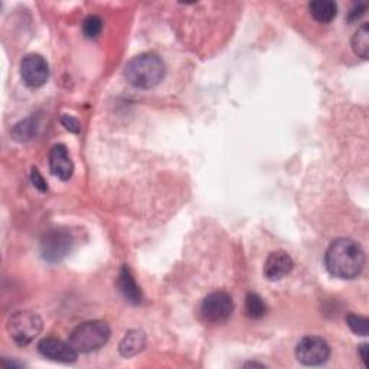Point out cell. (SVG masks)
Returning a JSON list of instances; mask_svg holds the SVG:
<instances>
[{
  "instance_id": "obj_1",
  "label": "cell",
  "mask_w": 369,
  "mask_h": 369,
  "mask_svg": "<svg viewBox=\"0 0 369 369\" xmlns=\"http://www.w3.org/2000/svg\"><path fill=\"white\" fill-rule=\"evenodd\" d=\"M325 265L333 277L354 280L365 267V253L356 241L337 238L329 245L325 254Z\"/></svg>"
},
{
  "instance_id": "obj_19",
  "label": "cell",
  "mask_w": 369,
  "mask_h": 369,
  "mask_svg": "<svg viewBox=\"0 0 369 369\" xmlns=\"http://www.w3.org/2000/svg\"><path fill=\"white\" fill-rule=\"evenodd\" d=\"M346 323L354 333L361 334V336L368 334V319L366 318L351 313V315L346 316Z\"/></svg>"
},
{
  "instance_id": "obj_20",
  "label": "cell",
  "mask_w": 369,
  "mask_h": 369,
  "mask_svg": "<svg viewBox=\"0 0 369 369\" xmlns=\"http://www.w3.org/2000/svg\"><path fill=\"white\" fill-rule=\"evenodd\" d=\"M61 123H63V126L71 132V133H80L81 130V125L80 121L77 118H74L73 115H68V114H64L63 117H61Z\"/></svg>"
},
{
  "instance_id": "obj_9",
  "label": "cell",
  "mask_w": 369,
  "mask_h": 369,
  "mask_svg": "<svg viewBox=\"0 0 369 369\" xmlns=\"http://www.w3.org/2000/svg\"><path fill=\"white\" fill-rule=\"evenodd\" d=\"M38 351L44 358H48L55 362L71 363L77 361L78 352L71 346L70 342H64L58 339V337H44L38 344Z\"/></svg>"
},
{
  "instance_id": "obj_18",
  "label": "cell",
  "mask_w": 369,
  "mask_h": 369,
  "mask_svg": "<svg viewBox=\"0 0 369 369\" xmlns=\"http://www.w3.org/2000/svg\"><path fill=\"white\" fill-rule=\"evenodd\" d=\"M101 29H103V20L96 15H89L88 18H85L82 23V32L88 39L97 38L101 34Z\"/></svg>"
},
{
  "instance_id": "obj_12",
  "label": "cell",
  "mask_w": 369,
  "mask_h": 369,
  "mask_svg": "<svg viewBox=\"0 0 369 369\" xmlns=\"http://www.w3.org/2000/svg\"><path fill=\"white\" fill-rule=\"evenodd\" d=\"M117 287L121 296L125 297L129 303L132 304H140L143 300V294L140 287L137 286L135 277L127 265L123 267L118 274V280H117Z\"/></svg>"
},
{
  "instance_id": "obj_10",
  "label": "cell",
  "mask_w": 369,
  "mask_h": 369,
  "mask_svg": "<svg viewBox=\"0 0 369 369\" xmlns=\"http://www.w3.org/2000/svg\"><path fill=\"white\" fill-rule=\"evenodd\" d=\"M293 267L294 263L286 251H273L264 263V275L270 282H279L292 273Z\"/></svg>"
},
{
  "instance_id": "obj_2",
  "label": "cell",
  "mask_w": 369,
  "mask_h": 369,
  "mask_svg": "<svg viewBox=\"0 0 369 369\" xmlns=\"http://www.w3.org/2000/svg\"><path fill=\"white\" fill-rule=\"evenodd\" d=\"M165 73L163 61L155 54H140L132 58L125 68L126 80L142 89L156 87L165 78Z\"/></svg>"
},
{
  "instance_id": "obj_11",
  "label": "cell",
  "mask_w": 369,
  "mask_h": 369,
  "mask_svg": "<svg viewBox=\"0 0 369 369\" xmlns=\"http://www.w3.org/2000/svg\"><path fill=\"white\" fill-rule=\"evenodd\" d=\"M51 173L61 180L71 179L74 173V163L65 144H55L49 151Z\"/></svg>"
},
{
  "instance_id": "obj_22",
  "label": "cell",
  "mask_w": 369,
  "mask_h": 369,
  "mask_svg": "<svg viewBox=\"0 0 369 369\" xmlns=\"http://www.w3.org/2000/svg\"><path fill=\"white\" fill-rule=\"evenodd\" d=\"M365 9H366L365 5H358V6H355V8L349 12V16H348L349 22H355V20H358V19L365 13Z\"/></svg>"
},
{
  "instance_id": "obj_23",
  "label": "cell",
  "mask_w": 369,
  "mask_h": 369,
  "mask_svg": "<svg viewBox=\"0 0 369 369\" xmlns=\"http://www.w3.org/2000/svg\"><path fill=\"white\" fill-rule=\"evenodd\" d=\"M359 356L363 362L365 366H368V345L366 344H362L361 348H359Z\"/></svg>"
},
{
  "instance_id": "obj_14",
  "label": "cell",
  "mask_w": 369,
  "mask_h": 369,
  "mask_svg": "<svg viewBox=\"0 0 369 369\" xmlns=\"http://www.w3.org/2000/svg\"><path fill=\"white\" fill-rule=\"evenodd\" d=\"M312 18L319 23H330L337 15V6L332 0H315L309 5Z\"/></svg>"
},
{
  "instance_id": "obj_17",
  "label": "cell",
  "mask_w": 369,
  "mask_h": 369,
  "mask_svg": "<svg viewBox=\"0 0 369 369\" xmlns=\"http://www.w3.org/2000/svg\"><path fill=\"white\" fill-rule=\"evenodd\" d=\"M245 313L253 320L264 318L267 313V306L264 300L256 293H249L247 297H245Z\"/></svg>"
},
{
  "instance_id": "obj_3",
  "label": "cell",
  "mask_w": 369,
  "mask_h": 369,
  "mask_svg": "<svg viewBox=\"0 0 369 369\" xmlns=\"http://www.w3.org/2000/svg\"><path fill=\"white\" fill-rule=\"evenodd\" d=\"M110 326L103 320H88L70 334V344L78 354H89L103 348L110 339Z\"/></svg>"
},
{
  "instance_id": "obj_8",
  "label": "cell",
  "mask_w": 369,
  "mask_h": 369,
  "mask_svg": "<svg viewBox=\"0 0 369 369\" xmlns=\"http://www.w3.org/2000/svg\"><path fill=\"white\" fill-rule=\"evenodd\" d=\"M20 75L30 88L42 87L49 78V65L39 54H27L20 63Z\"/></svg>"
},
{
  "instance_id": "obj_5",
  "label": "cell",
  "mask_w": 369,
  "mask_h": 369,
  "mask_svg": "<svg viewBox=\"0 0 369 369\" xmlns=\"http://www.w3.org/2000/svg\"><path fill=\"white\" fill-rule=\"evenodd\" d=\"M74 238L65 230H52L41 241V256L49 264L63 261L73 249Z\"/></svg>"
},
{
  "instance_id": "obj_7",
  "label": "cell",
  "mask_w": 369,
  "mask_h": 369,
  "mask_svg": "<svg viewBox=\"0 0 369 369\" xmlns=\"http://www.w3.org/2000/svg\"><path fill=\"white\" fill-rule=\"evenodd\" d=\"M330 346L319 336H306L297 344L296 358L307 366H319L329 361Z\"/></svg>"
},
{
  "instance_id": "obj_16",
  "label": "cell",
  "mask_w": 369,
  "mask_h": 369,
  "mask_svg": "<svg viewBox=\"0 0 369 369\" xmlns=\"http://www.w3.org/2000/svg\"><path fill=\"white\" fill-rule=\"evenodd\" d=\"M352 49L354 52L362 58V59H368V54H369V25L368 23H362L352 37Z\"/></svg>"
},
{
  "instance_id": "obj_15",
  "label": "cell",
  "mask_w": 369,
  "mask_h": 369,
  "mask_svg": "<svg viewBox=\"0 0 369 369\" xmlns=\"http://www.w3.org/2000/svg\"><path fill=\"white\" fill-rule=\"evenodd\" d=\"M39 130V123L35 118H26L13 127L12 136L16 142H29L32 140Z\"/></svg>"
},
{
  "instance_id": "obj_4",
  "label": "cell",
  "mask_w": 369,
  "mask_h": 369,
  "mask_svg": "<svg viewBox=\"0 0 369 369\" xmlns=\"http://www.w3.org/2000/svg\"><path fill=\"white\" fill-rule=\"evenodd\" d=\"M42 330V319L29 311H20L11 316L8 322V332L13 342L19 346H26L35 341Z\"/></svg>"
},
{
  "instance_id": "obj_13",
  "label": "cell",
  "mask_w": 369,
  "mask_h": 369,
  "mask_svg": "<svg viewBox=\"0 0 369 369\" xmlns=\"http://www.w3.org/2000/svg\"><path fill=\"white\" fill-rule=\"evenodd\" d=\"M146 346V334L142 330H130L120 342V354L126 358L140 354Z\"/></svg>"
},
{
  "instance_id": "obj_6",
  "label": "cell",
  "mask_w": 369,
  "mask_h": 369,
  "mask_svg": "<svg viewBox=\"0 0 369 369\" xmlns=\"http://www.w3.org/2000/svg\"><path fill=\"white\" fill-rule=\"evenodd\" d=\"M234 312L232 297L227 292H213L201 304V316L205 322L220 325L225 323Z\"/></svg>"
},
{
  "instance_id": "obj_21",
  "label": "cell",
  "mask_w": 369,
  "mask_h": 369,
  "mask_svg": "<svg viewBox=\"0 0 369 369\" xmlns=\"http://www.w3.org/2000/svg\"><path fill=\"white\" fill-rule=\"evenodd\" d=\"M30 180H32L34 187L41 191V192H46L48 191V184L45 182V179L42 177V175L39 173V170L37 168L32 169V173H30Z\"/></svg>"
}]
</instances>
